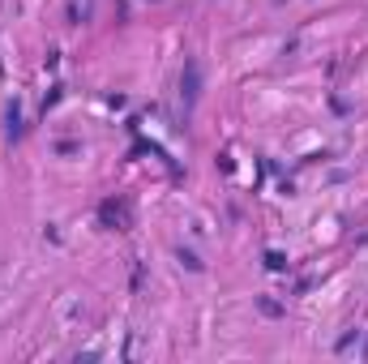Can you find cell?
Listing matches in <instances>:
<instances>
[{"instance_id": "2", "label": "cell", "mask_w": 368, "mask_h": 364, "mask_svg": "<svg viewBox=\"0 0 368 364\" xmlns=\"http://www.w3.org/2000/svg\"><path fill=\"white\" fill-rule=\"evenodd\" d=\"M197 86H201V77H197V65H184V99H189V103L201 94Z\"/></svg>"}, {"instance_id": "3", "label": "cell", "mask_w": 368, "mask_h": 364, "mask_svg": "<svg viewBox=\"0 0 368 364\" xmlns=\"http://www.w3.org/2000/svg\"><path fill=\"white\" fill-rule=\"evenodd\" d=\"M180 262H184L189 270H201V262H197V257H193V253H184V249H180Z\"/></svg>"}, {"instance_id": "4", "label": "cell", "mask_w": 368, "mask_h": 364, "mask_svg": "<svg viewBox=\"0 0 368 364\" xmlns=\"http://www.w3.org/2000/svg\"><path fill=\"white\" fill-rule=\"evenodd\" d=\"M266 266H270V270H283L287 262H283V257H279V253H266Z\"/></svg>"}, {"instance_id": "1", "label": "cell", "mask_w": 368, "mask_h": 364, "mask_svg": "<svg viewBox=\"0 0 368 364\" xmlns=\"http://www.w3.org/2000/svg\"><path fill=\"white\" fill-rule=\"evenodd\" d=\"M99 215H103V223L116 227V232H125V227H129V211H125L120 201H103V206H99Z\"/></svg>"}]
</instances>
